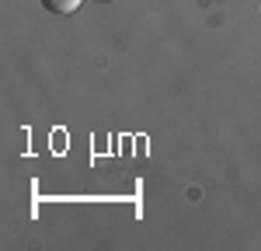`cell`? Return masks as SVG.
<instances>
[{"label":"cell","mask_w":261,"mask_h":251,"mask_svg":"<svg viewBox=\"0 0 261 251\" xmlns=\"http://www.w3.org/2000/svg\"><path fill=\"white\" fill-rule=\"evenodd\" d=\"M42 7L49 14H56V18H66V14H73L81 7V0H42Z\"/></svg>","instance_id":"6da1fadb"}]
</instances>
